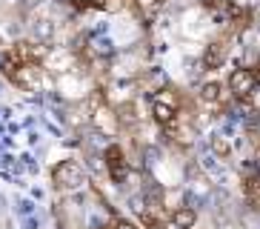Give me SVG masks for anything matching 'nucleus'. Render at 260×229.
<instances>
[{
    "mask_svg": "<svg viewBox=\"0 0 260 229\" xmlns=\"http://www.w3.org/2000/svg\"><path fill=\"white\" fill-rule=\"evenodd\" d=\"M149 112H152L154 123H160L163 129H175L177 126V114H180V98L175 89H157L149 98Z\"/></svg>",
    "mask_w": 260,
    "mask_h": 229,
    "instance_id": "f257e3e1",
    "label": "nucleus"
},
{
    "mask_svg": "<svg viewBox=\"0 0 260 229\" xmlns=\"http://www.w3.org/2000/svg\"><path fill=\"white\" fill-rule=\"evenodd\" d=\"M52 181H54L57 189L75 192L86 183V172H83V166H80L77 160H60V163L52 169Z\"/></svg>",
    "mask_w": 260,
    "mask_h": 229,
    "instance_id": "f03ea898",
    "label": "nucleus"
},
{
    "mask_svg": "<svg viewBox=\"0 0 260 229\" xmlns=\"http://www.w3.org/2000/svg\"><path fill=\"white\" fill-rule=\"evenodd\" d=\"M257 83H260L257 69H249V66L232 69V75H229V92H232V98L252 100V95L257 92Z\"/></svg>",
    "mask_w": 260,
    "mask_h": 229,
    "instance_id": "7ed1b4c3",
    "label": "nucleus"
},
{
    "mask_svg": "<svg viewBox=\"0 0 260 229\" xmlns=\"http://www.w3.org/2000/svg\"><path fill=\"white\" fill-rule=\"evenodd\" d=\"M103 163H106V172H109L112 181H115V183H126V178H129V160H126L123 146L109 144L106 152H103Z\"/></svg>",
    "mask_w": 260,
    "mask_h": 229,
    "instance_id": "20e7f679",
    "label": "nucleus"
},
{
    "mask_svg": "<svg viewBox=\"0 0 260 229\" xmlns=\"http://www.w3.org/2000/svg\"><path fill=\"white\" fill-rule=\"evenodd\" d=\"M226 54H229V40L226 38H217L206 46V52H203V66L206 69H220L226 63Z\"/></svg>",
    "mask_w": 260,
    "mask_h": 229,
    "instance_id": "39448f33",
    "label": "nucleus"
},
{
    "mask_svg": "<svg viewBox=\"0 0 260 229\" xmlns=\"http://www.w3.org/2000/svg\"><path fill=\"white\" fill-rule=\"evenodd\" d=\"M12 80H15L20 89H38V83H40V63H23V66L12 75Z\"/></svg>",
    "mask_w": 260,
    "mask_h": 229,
    "instance_id": "423d86ee",
    "label": "nucleus"
},
{
    "mask_svg": "<svg viewBox=\"0 0 260 229\" xmlns=\"http://www.w3.org/2000/svg\"><path fill=\"white\" fill-rule=\"evenodd\" d=\"M200 100L206 103V106H220L223 103V86L217 80H206V83L200 86Z\"/></svg>",
    "mask_w": 260,
    "mask_h": 229,
    "instance_id": "0eeeda50",
    "label": "nucleus"
},
{
    "mask_svg": "<svg viewBox=\"0 0 260 229\" xmlns=\"http://www.w3.org/2000/svg\"><path fill=\"white\" fill-rule=\"evenodd\" d=\"M172 221H175L177 226H183V229H191L194 223H198V212H194L191 206H177L175 212H172Z\"/></svg>",
    "mask_w": 260,
    "mask_h": 229,
    "instance_id": "6e6552de",
    "label": "nucleus"
},
{
    "mask_svg": "<svg viewBox=\"0 0 260 229\" xmlns=\"http://www.w3.org/2000/svg\"><path fill=\"white\" fill-rule=\"evenodd\" d=\"M143 223L149 229H183V226H177L175 221H172V218H154V215H143Z\"/></svg>",
    "mask_w": 260,
    "mask_h": 229,
    "instance_id": "1a4fd4ad",
    "label": "nucleus"
},
{
    "mask_svg": "<svg viewBox=\"0 0 260 229\" xmlns=\"http://www.w3.org/2000/svg\"><path fill=\"white\" fill-rule=\"evenodd\" d=\"M212 149H214V155H220V158H229L232 155V144L226 140V137H220V135L212 137Z\"/></svg>",
    "mask_w": 260,
    "mask_h": 229,
    "instance_id": "9d476101",
    "label": "nucleus"
},
{
    "mask_svg": "<svg viewBox=\"0 0 260 229\" xmlns=\"http://www.w3.org/2000/svg\"><path fill=\"white\" fill-rule=\"evenodd\" d=\"M75 6H83V9H92V6H98V9H103L106 6V0H72Z\"/></svg>",
    "mask_w": 260,
    "mask_h": 229,
    "instance_id": "9b49d317",
    "label": "nucleus"
},
{
    "mask_svg": "<svg viewBox=\"0 0 260 229\" xmlns=\"http://www.w3.org/2000/svg\"><path fill=\"white\" fill-rule=\"evenodd\" d=\"M38 35H40V38H52V20H40Z\"/></svg>",
    "mask_w": 260,
    "mask_h": 229,
    "instance_id": "f8f14e48",
    "label": "nucleus"
},
{
    "mask_svg": "<svg viewBox=\"0 0 260 229\" xmlns=\"http://www.w3.org/2000/svg\"><path fill=\"white\" fill-rule=\"evenodd\" d=\"M109 229H140V226H138V223H132V221H123V218H117V221L112 223Z\"/></svg>",
    "mask_w": 260,
    "mask_h": 229,
    "instance_id": "ddd939ff",
    "label": "nucleus"
}]
</instances>
